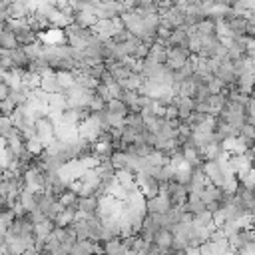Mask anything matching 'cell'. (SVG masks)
<instances>
[{"instance_id":"6da1fadb","label":"cell","mask_w":255,"mask_h":255,"mask_svg":"<svg viewBox=\"0 0 255 255\" xmlns=\"http://www.w3.org/2000/svg\"><path fill=\"white\" fill-rule=\"evenodd\" d=\"M191 54L187 48H167V60H165V68H169L171 72L181 70L187 62H189Z\"/></svg>"},{"instance_id":"30bf717a","label":"cell","mask_w":255,"mask_h":255,"mask_svg":"<svg viewBox=\"0 0 255 255\" xmlns=\"http://www.w3.org/2000/svg\"><path fill=\"white\" fill-rule=\"evenodd\" d=\"M153 243L163 249V251H171L173 249V233L169 229H159L155 235H153Z\"/></svg>"},{"instance_id":"9c48e42d","label":"cell","mask_w":255,"mask_h":255,"mask_svg":"<svg viewBox=\"0 0 255 255\" xmlns=\"http://www.w3.org/2000/svg\"><path fill=\"white\" fill-rule=\"evenodd\" d=\"M205 185H207V179L203 175V169H193V175H191V181L187 185V191L191 195H199Z\"/></svg>"},{"instance_id":"8992f818","label":"cell","mask_w":255,"mask_h":255,"mask_svg":"<svg viewBox=\"0 0 255 255\" xmlns=\"http://www.w3.org/2000/svg\"><path fill=\"white\" fill-rule=\"evenodd\" d=\"M100 199L98 197H80L78 199V217H94L98 215Z\"/></svg>"},{"instance_id":"7a4b0ae2","label":"cell","mask_w":255,"mask_h":255,"mask_svg":"<svg viewBox=\"0 0 255 255\" xmlns=\"http://www.w3.org/2000/svg\"><path fill=\"white\" fill-rule=\"evenodd\" d=\"M167 197H169V203L171 207H183L187 203V197H189V191L185 185H179L175 181H171L167 185Z\"/></svg>"},{"instance_id":"ffe728a7","label":"cell","mask_w":255,"mask_h":255,"mask_svg":"<svg viewBox=\"0 0 255 255\" xmlns=\"http://www.w3.org/2000/svg\"><path fill=\"white\" fill-rule=\"evenodd\" d=\"M225 88H227V86H225V84H223L219 78H215V76L207 80V90H209V94H211V96H217V94H225Z\"/></svg>"},{"instance_id":"5b68a950","label":"cell","mask_w":255,"mask_h":255,"mask_svg":"<svg viewBox=\"0 0 255 255\" xmlns=\"http://www.w3.org/2000/svg\"><path fill=\"white\" fill-rule=\"evenodd\" d=\"M40 90H42L44 94H48V96L64 94V90H62V86H60V82H58V74H52V72L40 76Z\"/></svg>"},{"instance_id":"d6986e66","label":"cell","mask_w":255,"mask_h":255,"mask_svg":"<svg viewBox=\"0 0 255 255\" xmlns=\"http://www.w3.org/2000/svg\"><path fill=\"white\" fill-rule=\"evenodd\" d=\"M237 179H239V185H243L245 189H253L255 187V167H251V169H247L245 173H239V175H235Z\"/></svg>"},{"instance_id":"9a60e30c","label":"cell","mask_w":255,"mask_h":255,"mask_svg":"<svg viewBox=\"0 0 255 255\" xmlns=\"http://www.w3.org/2000/svg\"><path fill=\"white\" fill-rule=\"evenodd\" d=\"M18 48V40H16V36H14V32H10V30H2V34H0V50H6V52H10V50H16Z\"/></svg>"},{"instance_id":"7c38bea8","label":"cell","mask_w":255,"mask_h":255,"mask_svg":"<svg viewBox=\"0 0 255 255\" xmlns=\"http://www.w3.org/2000/svg\"><path fill=\"white\" fill-rule=\"evenodd\" d=\"M235 88H237V92H241V94H245V96H251V94L255 92V74L239 76Z\"/></svg>"},{"instance_id":"cb8c5ba5","label":"cell","mask_w":255,"mask_h":255,"mask_svg":"<svg viewBox=\"0 0 255 255\" xmlns=\"http://www.w3.org/2000/svg\"><path fill=\"white\" fill-rule=\"evenodd\" d=\"M245 110H247V116H255V98L253 96H249V102H247Z\"/></svg>"},{"instance_id":"3957f363","label":"cell","mask_w":255,"mask_h":255,"mask_svg":"<svg viewBox=\"0 0 255 255\" xmlns=\"http://www.w3.org/2000/svg\"><path fill=\"white\" fill-rule=\"evenodd\" d=\"M145 207H147V215H165L171 209V203H169L167 195H159L157 193L155 197L145 201Z\"/></svg>"},{"instance_id":"d4e9b609","label":"cell","mask_w":255,"mask_h":255,"mask_svg":"<svg viewBox=\"0 0 255 255\" xmlns=\"http://www.w3.org/2000/svg\"><path fill=\"white\" fill-rule=\"evenodd\" d=\"M2 30H4V22H0V34H2Z\"/></svg>"},{"instance_id":"8fae6325","label":"cell","mask_w":255,"mask_h":255,"mask_svg":"<svg viewBox=\"0 0 255 255\" xmlns=\"http://www.w3.org/2000/svg\"><path fill=\"white\" fill-rule=\"evenodd\" d=\"M102 251H104V255H131V251L120 239H112V241L104 243Z\"/></svg>"},{"instance_id":"2e32d148","label":"cell","mask_w":255,"mask_h":255,"mask_svg":"<svg viewBox=\"0 0 255 255\" xmlns=\"http://www.w3.org/2000/svg\"><path fill=\"white\" fill-rule=\"evenodd\" d=\"M191 175H193V169L187 165V163H183L179 169H175V175H173V181L175 183H179V185H189V181H191Z\"/></svg>"},{"instance_id":"7402d4cb","label":"cell","mask_w":255,"mask_h":255,"mask_svg":"<svg viewBox=\"0 0 255 255\" xmlns=\"http://www.w3.org/2000/svg\"><path fill=\"white\" fill-rule=\"evenodd\" d=\"M10 8H12V4L0 2V22H4L6 18H10Z\"/></svg>"},{"instance_id":"277c9868","label":"cell","mask_w":255,"mask_h":255,"mask_svg":"<svg viewBox=\"0 0 255 255\" xmlns=\"http://www.w3.org/2000/svg\"><path fill=\"white\" fill-rule=\"evenodd\" d=\"M203 175H205L207 183H211V185H215V187H221V183H223V179H225V175H223V171L219 169V163H217V161H205V163H203Z\"/></svg>"},{"instance_id":"ac0fdd59","label":"cell","mask_w":255,"mask_h":255,"mask_svg":"<svg viewBox=\"0 0 255 255\" xmlns=\"http://www.w3.org/2000/svg\"><path fill=\"white\" fill-rule=\"evenodd\" d=\"M221 193H227V195H235L237 193V189H239V179L235 177V175H229V177H225L223 179V183H221Z\"/></svg>"},{"instance_id":"484cf974","label":"cell","mask_w":255,"mask_h":255,"mask_svg":"<svg viewBox=\"0 0 255 255\" xmlns=\"http://www.w3.org/2000/svg\"><path fill=\"white\" fill-rule=\"evenodd\" d=\"M251 96H253V98H255V92H253V94H251Z\"/></svg>"},{"instance_id":"4fadbf2b","label":"cell","mask_w":255,"mask_h":255,"mask_svg":"<svg viewBox=\"0 0 255 255\" xmlns=\"http://www.w3.org/2000/svg\"><path fill=\"white\" fill-rule=\"evenodd\" d=\"M199 197H201V201H203L205 205H211V203H217V205H219L221 189L215 187V185H211V183H207V185L203 187V191L199 193Z\"/></svg>"},{"instance_id":"44dd1931","label":"cell","mask_w":255,"mask_h":255,"mask_svg":"<svg viewBox=\"0 0 255 255\" xmlns=\"http://www.w3.org/2000/svg\"><path fill=\"white\" fill-rule=\"evenodd\" d=\"M14 112H16V104H14L10 98H6V100H2V102H0V114H2V116L10 118Z\"/></svg>"},{"instance_id":"ba28073f","label":"cell","mask_w":255,"mask_h":255,"mask_svg":"<svg viewBox=\"0 0 255 255\" xmlns=\"http://www.w3.org/2000/svg\"><path fill=\"white\" fill-rule=\"evenodd\" d=\"M173 106L177 108L181 122H185V120L195 112V102L189 100V98H175V100H173Z\"/></svg>"},{"instance_id":"603a6c76","label":"cell","mask_w":255,"mask_h":255,"mask_svg":"<svg viewBox=\"0 0 255 255\" xmlns=\"http://www.w3.org/2000/svg\"><path fill=\"white\" fill-rule=\"evenodd\" d=\"M10 90H12V88H10V86L0 78V102H2V100H6V98L10 96Z\"/></svg>"},{"instance_id":"52a82bcc","label":"cell","mask_w":255,"mask_h":255,"mask_svg":"<svg viewBox=\"0 0 255 255\" xmlns=\"http://www.w3.org/2000/svg\"><path fill=\"white\" fill-rule=\"evenodd\" d=\"M100 253V247L98 243L94 241H76L74 247L70 249V255H98Z\"/></svg>"},{"instance_id":"5bb4252c","label":"cell","mask_w":255,"mask_h":255,"mask_svg":"<svg viewBox=\"0 0 255 255\" xmlns=\"http://www.w3.org/2000/svg\"><path fill=\"white\" fill-rule=\"evenodd\" d=\"M16 135H20L18 128L12 124V120H10V118L2 116V118H0V137L8 141V139H12V137H16Z\"/></svg>"},{"instance_id":"e0dca14e","label":"cell","mask_w":255,"mask_h":255,"mask_svg":"<svg viewBox=\"0 0 255 255\" xmlns=\"http://www.w3.org/2000/svg\"><path fill=\"white\" fill-rule=\"evenodd\" d=\"M106 110H108L110 114H116V116H122V118H128V114H129L128 106H126L122 100H110L108 106H106Z\"/></svg>"}]
</instances>
